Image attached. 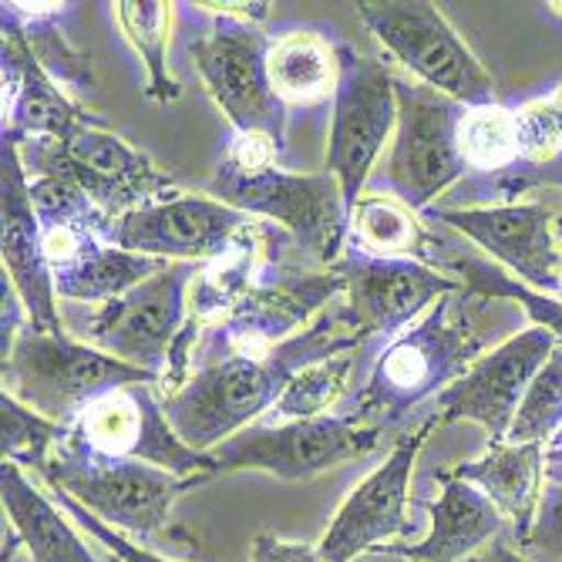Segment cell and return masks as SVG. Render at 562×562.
<instances>
[{"mask_svg":"<svg viewBox=\"0 0 562 562\" xmlns=\"http://www.w3.org/2000/svg\"><path fill=\"white\" fill-rule=\"evenodd\" d=\"M394 75L381 58L357 55L340 44V81L334 94V119L327 142V172L340 182L347 213L361 202L371 172L397 125Z\"/></svg>","mask_w":562,"mask_h":562,"instance_id":"30bf717a","label":"cell"},{"mask_svg":"<svg viewBox=\"0 0 562 562\" xmlns=\"http://www.w3.org/2000/svg\"><path fill=\"white\" fill-rule=\"evenodd\" d=\"M115 18L132 47L138 50V58L145 61V94L169 105L182 94V85L169 75V4H159V0H122V4H115Z\"/></svg>","mask_w":562,"mask_h":562,"instance_id":"4dcf8cb0","label":"cell"},{"mask_svg":"<svg viewBox=\"0 0 562 562\" xmlns=\"http://www.w3.org/2000/svg\"><path fill=\"white\" fill-rule=\"evenodd\" d=\"M431 223H445L479 243L502 270L539 293H562V260L555 216L546 202H502V206L431 210Z\"/></svg>","mask_w":562,"mask_h":562,"instance_id":"ac0fdd59","label":"cell"},{"mask_svg":"<svg viewBox=\"0 0 562 562\" xmlns=\"http://www.w3.org/2000/svg\"><path fill=\"white\" fill-rule=\"evenodd\" d=\"M340 290L344 280L334 270L311 273L296 267H263L252 290L213 327V337L226 347V353L273 350L311 327Z\"/></svg>","mask_w":562,"mask_h":562,"instance_id":"e0dca14e","label":"cell"},{"mask_svg":"<svg viewBox=\"0 0 562 562\" xmlns=\"http://www.w3.org/2000/svg\"><path fill=\"white\" fill-rule=\"evenodd\" d=\"M50 495H55V502L68 513V519H75V522H78L88 536H94L101 546H109L112 555H119V559H125V562H172V559H162V555H156V552H148V549H142V546L128 542L119 529H112V526L101 522L98 516H91L88 508H85L81 502H75L68 492L50 488Z\"/></svg>","mask_w":562,"mask_h":562,"instance_id":"74e56055","label":"cell"},{"mask_svg":"<svg viewBox=\"0 0 562 562\" xmlns=\"http://www.w3.org/2000/svg\"><path fill=\"white\" fill-rule=\"evenodd\" d=\"M526 549L539 552L546 559H562V485L546 482L542 502H539V516L532 522Z\"/></svg>","mask_w":562,"mask_h":562,"instance_id":"f35d334b","label":"cell"},{"mask_svg":"<svg viewBox=\"0 0 562 562\" xmlns=\"http://www.w3.org/2000/svg\"><path fill=\"white\" fill-rule=\"evenodd\" d=\"M58 445L78 454L145 462L182 479L220 472L213 454L189 448L176 435L156 384H128L91 401Z\"/></svg>","mask_w":562,"mask_h":562,"instance_id":"9c48e42d","label":"cell"},{"mask_svg":"<svg viewBox=\"0 0 562 562\" xmlns=\"http://www.w3.org/2000/svg\"><path fill=\"white\" fill-rule=\"evenodd\" d=\"M37 475L44 479L47 488L68 492L105 526L142 539L156 536L169 522V513L179 495L210 479V475L182 479L145 462L78 454L61 445H55V451L37 465Z\"/></svg>","mask_w":562,"mask_h":562,"instance_id":"52a82bcc","label":"cell"},{"mask_svg":"<svg viewBox=\"0 0 562 562\" xmlns=\"http://www.w3.org/2000/svg\"><path fill=\"white\" fill-rule=\"evenodd\" d=\"M210 195L246 216L273 220L317 263L334 267L347 249L350 213L344 202V189L330 172L296 176L280 169L277 162L257 169L220 162L210 182Z\"/></svg>","mask_w":562,"mask_h":562,"instance_id":"5b68a950","label":"cell"},{"mask_svg":"<svg viewBox=\"0 0 562 562\" xmlns=\"http://www.w3.org/2000/svg\"><path fill=\"white\" fill-rule=\"evenodd\" d=\"M263 273V239L260 229L249 226L226 257L206 263V270L195 273L189 286V317L206 327L210 321H223L233 306L252 290V283Z\"/></svg>","mask_w":562,"mask_h":562,"instance_id":"f1b7e54d","label":"cell"},{"mask_svg":"<svg viewBox=\"0 0 562 562\" xmlns=\"http://www.w3.org/2000/svg\"><path fill=\"white\" fill-rule=\"evenodd\" d=\"M458 151L465 169L475 176H495L519 162V125L516 112L502 105H475L465 109L458 122Z\"/></svg>","mask_w":562,"mask_h":562,"instance_id":"1f68e13d","label":"cell"},{"mask_svg":"<svg viewBox=\"0 0 562 562\" xmlns=\"http://www.w3.org/2000/svg\"><path fill=\"white\" fill-rule=\"evenodd\" d=\"M0 216H4V236H0V252H4V277L24 300L27 324L41 334H65L58 314L55 277H50L44 257V236L37 213L31 206V179L24 172L18 145H0Z\"/></svg>","mask_w":562,"mask_h":562,"instance_id":"ffe728a7","label":"cell"},{"mask_svg":"<svg viewBox=\"0 0 562 562\" xmlns=\"http://www.w3.org/2000/svg\"><path fill=\"white\" fill-rule=\"evenodd\" d=\"M381 428L357 425L347 415H317L280 425H249L210 454L220 472H270L283 482L314 479L378 448Z\"/></svg>","mask_w":562,"mask_h":562,"instance_id":"7c38bea8","label":"cell"},{"mask_svg":"<svg viewBox=\"0 0 562 562\" xmlns=\"http://www.w3.org/2000/svg\"><path fill=\"white\" fill-rule=\"evenodd\" d=\"M330 270L344 280L347 306L364 337H397L404 327L422 321L441 296L465 290L438 267L418 260L374 257V252H364L350 243Z\"/></svg>","mask_w":562,"mask_h":562,"instance_id":"2e32d148","label":"cell"},{"mask_svg":"<svg viewBox=\"0 0 562 562\" xmlns=\"http://www.w3.org/2000/svg\"><path fill=\"white\" fill-rule=\"evenodd\" d=\"M438 270L454 277L458 283H462L475 296H485V300H516L522 311L529 314L532 327H542L562 347V300L559 296L539 293V290L519 283L508 270H502V267H495L488 260H475V257L441 260Z\"/></svg>","mask_w":562,"mask_h":562,"instance_id":"f546056e","label":"cell"},{"mask_svg":"<svg viewBox=\"0 0 562 562\" xmlns=\"http://www.w3.org/2000/svg\"><path fill=\"white\" fill-rule=\"evenodd\" d=\"M195 8L213 18H233V21H249V24H260L270 18V4H195Z\"/></svg>","mask_w":562,"mask_h":562,"instance_id":"60d3db41","label":"cell"},{"mask_svg":"<svg viewBox=\"0 0 562 562\" xmlns=\"http://www.w3.org/2000/svg\"><path fill=\"white\" fill-rule=\"evenodd\" d=\"M4 24V47H0V71H4V142L24 145L27 138H68L81 125L94 122L98 115L85 112L81 105L61 91L31 55L24 34Z\"/></svg>","mask_w":562,"mask_h":562,"instance_id":"44dd1931","label":"cell"},{"mask_svg":"<svg viewBox=\"0 0 562 562\" xmlns=\"http://www.w3.org/2000/svg\"><path fill=\"white\" fill-rule=\"evenodd\" d=\"M505 526V516L472 482L441 475V495L431 505V532L418 546H381L415 562H465L485 549Z\"/></svg>","mask_w":562,"mask_h":562,"instance_id":"603a6c76","label":"cell"},{"mask_svg":"<svg viewBox=\"0 0 562 562\" xmlns=\"http://www.w3.org/2000/svg\"><path fill=\"white\" fill-rule=\"evenodd\" d=\"M435 422L438 418H431L415 435H404L387 454V462L378 465L347 495V502L337 508L330 529L317 542L327 562H350L361 552L381 549V542L407 532V485H412L418 451Z\"/></svg>","mask_w":562,"mask_h":562,"instance_id":"d6986e66","label":"cell"},{"mask_svg":"<svg viewBox=\"0 0 562 562\" xmlns=\"http://www.w3.org/2000/svg\"><path fill=\"white\" fill-rule=\"evenodd\" d=\"M249 562H327L317 546H303V542H286L277 536H257L252 542Z\"/></svg>","mask_w":562,"mask_h":562,"instance_id":"ab89813d","label":"cell"},{"mask_svg":"<svg viewBox=\"0 0 562 562\" xmlns=\"http://www.w3.org/2000/svg\"><path fill=\"white\" fill-rule=\"evenodd\" d=\"M249 216L210 195H169L112 220L109 243L151 260L213 263L249 229Z\"/></svg>","mask_w":562,"mask_h":562,"instance_id":"5bb4252c","label":"cell"},{"mask_svg":"<svg viewBox=\"0 0 562 562\" xmlns=\"http://www.w3.org/2000/svg\"><path fill=\"white\" fill-rule=\"evenodd\" d=\"M128 384H159V378L65 334H41L31 324L4 353V394L61 428H71L91 401Z\"/></svg>","mask_w":562,"mask_h":562,"instance_id":"3957f363","label":"cell"},{"mask_svg":"<svg viewBox=\"0 0 562 562\" xmlns=\"http://www.w3.org/2000/svg\"><path fill=\"white\" fill-rule=\"evenodd\" d=\"M357 14L407 71L418 75L422 85L454 98L465 109L495 101L492 75L428 0H364L357 4Z\"/></svg>","mask_w":562,"mask_h":562,"instance_id":"ba28073f","label":"cell"},{"mask_svg":"<svg viewBox=\"0 0 562 562\" xmlns=\"http://www.w3.org/2000/svg\"><path fill=\"white\" fill-rule=\"evenodd\" d=\"M68 428L41 418L11 394H0V448H4V462L14 465H41L44 458L55 451V445L65 438Z\"/></svg>","mask_w":562,"mask_h":562,"instance_id":"e575fe53","label":"cell"},{"mask_svg":"<svg viewBox=\"0 0 562 562\" xmlns=\"http://www.w3.org/2000/svg\"><path fill=\"white\" fill-rule=\"evenodd\" d=\"M445 475L485 492V498L516 526L519 546L529 542L546 488V445H488L482 458L454 465Z\"/></svg>","mask_w":562,"mask_h":562,"instance_id":"7402d4cb","label":"cell"},{"mask_svg":"<svg viewBox=\"0 0 562 562\" xmlns=\"http://www.w3.org/2000/svg\"><path fill=\"white\" fill-rule=\"evenodd\" d=\"M546 448H549V451H562V428H559V435H555Z\"/></svg>","mask_w":562,"mask_h":562,"instance_id":"bcb514c9","label":"cell"},{"mask_svg":"<svg viewBox=\"0 0 562 562\" xmlns=\"http://www.w3.org/2000/svg\"><path fill=\"white\" fill-rule=\"evenodd\" d=\"M482 303L488 300L458 290L441 296L422 321L404 327L381 350L347 418L384 431L431 394L448 391L482 357Z\"/></svg>","mask_w":562,"mask_h":562,"instance_id":"7a4b0ae2","label":"cell"},{"mask_svg":"<svg viewBox=\"0 0 562 562\" xmlns=\"http://www.w3.org/2000/svg\"><path fill=\"white\" fill-rule=\"evenodd\" d=\"M549 98L555 101V109H559V115H562V85H559V88H555V91H552Z\"/></svg>","mask_w":562,"mask_h":562,"instance_id":"7dc6e473","label":"cell"},{"mask_svg":"<svg viewBox=\"0 0 562 562\" xmlns=\"http://www.w3.org/2000/svg\"><path fill=\"white\" fill-rule=\"evenodd\" d=\"M65 11L68 4H18L14 0V4H4L0 21H11L24 34L34 61L58 85L88 91L94 85L91 58H88V50L75 47L68 34L61 31Z\"/></svg>","mask_w":562,"mask_h":562,"instance_id":"83f0119b","label":"cell"},{"mask_svg":"<svg viewBox=\"0 0 562 562\" xmlns=\"http://www.w3.org/2000/svg\"><path fill=\"white\" fill-rule=\"evenodd\" d=\"M469 562H529L522 552H516L513 546H505V542H492L485 546L482 552H475Z\"/></svg>","mask_w":562,"mask_h":562,"instance_id":"b9f144b4","label":"cell"},{"mask_svg":"<svg viewBox=\"0 0 562 562\" xmlns=\"http://www.w3.org/2000/svg\"><path fill=\"white\" fill-rule=\"evenodd\" d=\"M267 71L283 105H324L337 94L340 44H330L321 31H286L270 41Z\"/></svg>","mask_w":562,"mask_h":562,"instance_id":"d4e9b609","label":"cell"},{"mask_svg":"<svg viewBox=\"0 0 562 562\" xmlns=\"http://www.w3.org/2000/svg\"><path fill=\"white\" fill-rule=\"evenodd\" d=\"M397 91V125L381 172L371 179V189L404 202L407 210H428V202L462 182L469 172L458 151V122L465 105L454 98L422 85L394 81Z\"/></svg>","mask_w":562,"mask_h":562,"instance_id":"8992f818","label":"cell"},{"mask_svg":"<svg viewBox=\"0 0 562 562\" xmlns=\"http://www.w3.org/2000/svg\"><path fill=\"white\" fill-rule=\"evenodd\" d=\"M0 498L34 562H101L71 529L68 513H58L55 502L24 475L21 465H0Z\"/></svg>","mask_w":562,"mask_h":562,"instance_id":"cb8c5ba5","label":"cell"},{"mask_svg":"<svg viewBox=\"0 0 562 562\" xmlns=\"http://www.w3.org/2000/svg\"><path fill=\"white\" fill-rule=\"evenodd\" d=\"M555 239H559V260H562V210L555 213Z\"/></svg>","mask_w":562,"mask_h":562,"instance_id":"f6af8a7d","label":"cell"},{"mask_svg":"<svg viewBox=\"0 0 562 562\" xmlns=\"http://www.w3.org/2000/svg\"><path fill=\"white\" fill-rule=\"evenodd\" d=\"M546 482L562 485V451H549L546 448Z\"/></svg>","mask_w":562,"mask_h":562,"instance_id":"ee69618b","label":"cell"},{"mask_svg":"<svg viewBox=\"0 0 562 562\" xmlns=\"http://www.w3.org/2000/svg\"><path fill=\"white\" fill-rule=\"evenodd\" d=\"M166 267V260L138 257V252L98 239L81 260L55 273V293L78 303H109Z\"/></svg>","mask_w":562,"mask_h":562,"instance_id":"4316f807","label":"cell"},{"mask_svg":"<svg viewBox=\"0 0 562 562\" xmlns=\"http://www.w3.org/2000/svg\"><path fill=\"white\" fill-rule=\"evenodd\" d=\"M519 162H549L562 156V115L552 98H536L516 112Z\"/></svg>","mask_w":562,"mask_h":562,"instance_id":"8d00e7d4","label":"cell"},{"mask_svg":"<svg viewBox=\"0 0 562 562\" xmlns=\"http://www.w3.org/2000/svg\"><path fill=\"white\" fill-rule=\"evenodd\" d=\"M529 189H562V156L549 162H516L513 169L495 176H475L458 186L462 199H508L529 192Z\"/></svg>","mask_w":562,"mask_h":562,"instance_id":"d590c367","label":"cell"},{"mask_svg":"<svg viewBox=\"0 0 562 562\" xmlns=\"http://www.w3.org/2000/svg\"><path fill=\"white\" fill-rule=\"evenodd\" d=\"M101 562H125V559H119V555H109V559H101Z\"/></svg>","mask_w":562,"mask_h":562,"instance_id":"c3c4849f","label":"cell"},{"mask_svg":"<svg viewBox=\"0 0 562 562\" xmlns=\"http://www.w3.org/2000/svg\"><path fill=\"white\" fill-rule=\"evenodd\" d=\"M350 562H415V559L397 555V552H391V549H371V552H361V555L350 559Z\"/></svg>","mask_w":562,"mask_h":562,"instance_id":"7bdbcfd3","label":"cell"},{"mask_svg":"<svg viewBox=\"0 0 562 562\" xmlns=\"http://www.w3.org/2000/svg\"><path fill=\"white\" fill-rule=\"evenodd\" d=\"M562 428V347L549 353V361L532 378L516 422L508 428L505 445H549Z\"/></svg>","mask_w":562,"mask_h":562,"instance_id":"836d02e7","label":"cell"},{"mask_svg":"<svg viewBox=\"0 0 562 562\" xmlns=\"http://www.w3.org/2000/svg\"><path fill=\"white\" fill-rule=\"evenodd\" d=\"M350 246L374 252V257L438 263V246L425 223L391 195H361L350 213Z\"/></svg>","mask_w":562,"mask_h":562,"instance_id":"484cf974","label":"cell"},{"mask_svg":"<svg viewBox=\"0 0 562 562\" xmlns=\"http://www.w3.org/2000/svg\"><path fill=\"white\" fill-rule=\"evenodd\" d=\"M18 151L27 176L71 179L109 220H122L148 202L176 195V179L122 135L109 132L101 119L81 125L68 138H27Z\"/></svg>","mask_w":562,"mask_h":562,"instance_id":"277c9868","label":"cell"},{"mask_svg":"<svg viewBox=\"0 0 562 562\" xmlns=\"http://www.w3.org/2000/svg\"><path fill=\"white\" fill-rule=\"evenodd\" d=\"M192 280V263H169L128 293L101 303L85 324V337L91 340V347L119 357L138 371L156 374L162 384L172 347L189 317L186 290Z\"/></svg>","mask_w":562,"mask_h":562,"instance_id":"4fadbf2b","label":"cell"},{"mask_svg":"<svg viewBox=\"0 0 562 562\" xmlns=\"http://www.w3.org/2000/svg\"><path fill=\"white\" fill-rule=\"evenodd\" d=\"M361 340L364 330L357 327L350 306H327L303 334L273 350L226 353L220 361L202 364L176 394L162 401L166 418L189 448L210 454L216 445L277 407L280 394L303 368L361 347Z\"/></svg>","mask_w":562,"mask_h":562,"instance_id":"6da1fadb","label":"cell"},{"mask_svg":"<svg viewBox=\"0 0 562 562\" xmlns=\"http://www.w3.org/2000/svg\"><path fill=\"white\" fill-rule=\"evenodd\" d=\"M555 337L542 327L513 334L498 347L485 350L479 361L438 394V422H475L488 431V445H505L519 404L555 350Z\"/></svg>","mask_w":562,"mask_h":562,"instance_id":"9a60e30c","label":"cell"},{"mask_svg":"<svg viewBox=\"0 0 562 562\" xmlns=\"http://www.w3.org/2000/svg\"><path fill=\"white\" fill-rule=\"evenodd\" d=\"M267 50L270 37L260 24L233 18H216L206 37L189 44L202 85L236 135H267L286 148V105L270 85Z\"/></svg>","mask_w":562,"mask_h":562,"instance_id":"8fae6325","label":"cell"},{"mask_svg":"<svg viewBox=\"0 0 562 562\" xmlns=\"http://www.w3.org/2000/svg\"><path fill=\"white\" fill-rule=\"evenodd\" d=\"M353 364H357V357H353V350H347V353H337V357H327V361L303 368L286 384V391L280 394V401L273 407L277 418L280 422H296V418L324 415L327 407H334L340 401V394L347 391Z\"/></svg>","mask_w":562,"mask_h":562,"instance_id":"d6a6232c","label":"cell"}]
</instances>
